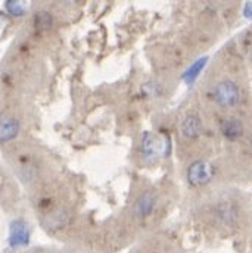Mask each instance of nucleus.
I'll return each mask as SVG.
<instances>
[{
    "label": "nucleus",
    "instance_id": "nucleus-2",
    "mask_svg": "<svg viewBox=\"0 0 252 253\" xmlns=\"http://www.w3.org/2000/svg\"><path fill=\"white\" fill-rule=\"evenodd\" d=\"M170 140L165 135L146 132L142 140V150L148 158H159L170 153Z\"/></svg>",
    "mask_w": 252,
    "mask_h": 253
},
{
    "label": "nucleus",
    "instance_id": "nucleus-7",
    "mask_svg": "<svg viewBox=\"0 0 252 253\" xmlns=\"http://www.w3.org/2000/svg\"><path fill=\"white\" fill-rule=\"evenodd\" d=\"M155 202H156V197L152 191H145L136 202L134 205V212L137 216H148L153 206H155Z\"/></svg>",
    "mask_w": 252,
    "mask_h": 253
},
{
    "label": "nucleus",
    "instance_id": "nucleus-12",
    "mask_svg": "<svg viewBox=\"0 0 252 253\" xmlns=\"http://www.w3.org/2000/svg\"><path fill=\"white\" fill-rule=\"evenodd\" d=\"M245 16H247V18H251L252 19V4L251 3H248V4H247V9H245Z\"/></svg>",
    "mask_w": 252,
    "mask_h": 253
},
{
    "label": "nucleus",
    "instance_id": "nucleus-5",
    "mask_svg": "<svg viewBox=\"0 0 252 253\" xmlns=\"http://www.w3.org/2000/svg\"><path fill=\"white\" fill-rule=\"evenodd\" d=\"M19 132V123L10 115L0 117V141H10Z\"/></svg>",
    "mask_w": 252,
    "mask_h": 253
},
{
    "label": "nucleus",
    "instance_id": "nucleus-6",
    "mask_svg": "<svg viewBox=\"0 0 252 253\" xmlns=\"http://www.w3.org/2000/svg\"><path fill=\"white\" fill-rule=\"evenodd\" d=\"M180 131H182V135L188 140H195L201 135L202 132V124H201V120L199 117L196 115H188L180 126Z\"/></svg>",
    "mask_w": 252,
    "mask_h": 253
},
{
    "label": "nucleus",
    "instance_id": "nucleus-11",
    "mask_svg": "<svg viewBox=\"0 0 252 253\" xmlns=\"http://www.w3.org/2000/svg\"><path fill=\"white\" fill-rule=\"evenodd\" d=\"M206 62V58H203V59H201V61H198L196 63H193L192 66H190V69L186 72V75L185 77H188L189 80L188 81H193L195 78H196V75L201 72V69L203 68V65Z\"/></svg>",
    "mask_w": 252,
    "mask_h": 253
},
{
    "label": "nucleus",
    "instance_id": "nucleus-9",
    "mask_svg": "<svg viewBox=\"0 0 252 253\" xmlns=\"http://www.w3.org/2000/svg\"><path fill=\"white\" fill-rule=\"evenodd\" d=\"M37 31L40 33H45L48 31L50 27H52V16L48 13V12H40L36 15V22H34Z\"/></svg>",
    "mask_w": 252,
    "mask_h": 253
},
{
    "label": "nucleus",
    "instance_id": "nucleus-3",
    "mask_svg": "<svg viewBox=\"0 0 252 253\" xmlns=\"http://www.w3.org/2000/svg\"><path fill=\"white\" fill-rule=\"evenodd\" d=\"M214 177V167L206 161H195L188 168V181L193 187L206 186Z\"/></svg>",
    "mask_w": 252,
    "mask_h": 253
},
{
    "label": "nucleus",
    "instance_id": "nucleus-10",
    "mask_svg": "<svg viewBox=\"0 0 252 253\" xmlns=\"http://www.w3.org/2000/svg\"><path fill=\"white\" fill-rule=\"evenodd\" d=\"M6 9L13 16H22L27 12V3L18 1V0H10V1H6Z\"/></svg>",
    "mask_w": 252,
    "mask_h": 253
},
{
    "label": "nucleus",
    "instance_id": "nucleus-13",
    "mask_svg": "<svg viewBox=\"0 0 252 253\" xmlns=\"http://www.w3.org/2000/svg\"><path fill=\"white\" fill-rule=\"evenodd\" d=\"M6 22H7V18H6V16H4V15H3V13L0 12V27H3V25H4Z\"/></svg>",
    "mask_w": 252,
    "mask_h": 253
},
{
    "label": "nucleus",
    "instance_id": "nucleus-4",
    "mask_svg": "<svg viewBox=\"0 0 252 253\" xmlns=\"http://www.w3.org/2000/svg\"><path fill=\"white\" fill-rule=\"evenodd\" d=\"M30 242V230L24 221H15L10 224V234L9 243L12 248H22L27 246Z\"/></svg>",
    "mask_w": 252,
    "mask_h": 253
},
{
    "label": "nucleus",
    "instance_id": "nucleus-8",
    "mask_svg": "<svg viewBox=\"0 0 252 253\" xmlns=\"http://www.w3.org/2000/svg\"><path fill=\"white\" fill-rule=\"evenodd\" d=\"M221 132L226 138L229 140H236L242 135L244 132V126L239 120H227L221 126Z\"/></svg>",
    "mask_w": 252,
    "mask_h": 253
},
{
    "label": "nucleus",
    "instance_id": "nucleus-1",
    "mask_svg": "<svg viewBox=\"0 0 252 253\" xmlns=\"http://www.w3.org/2000/svg\"><path fill=\"white\" fill-rule=\"evenodd\" d=\"M214 100L221 108H233L241 100V90L233 81H221L214 88Z\"/></svg>",
    "mask_w": 252,
    "mask_h": 253
}]
</instances>
